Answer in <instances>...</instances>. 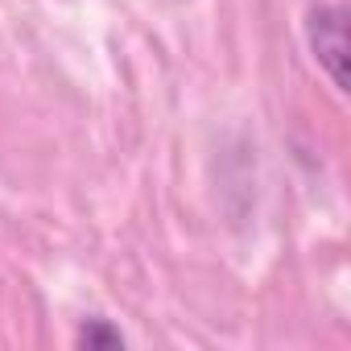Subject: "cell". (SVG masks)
<instances>
[{
    "mask_svg": "<svg viewBox=\"0 0 351 351\" xmlns=\"http://www.w3.org/2000/svg\"><path fill=\"white\" fill-rule=\"evenodd\" d=\"M306 38H310L318 66L335 83V91H347L351 79H347V13H343V5H318L306 21Z\"/></svg>",
    "mask_w": 351,
    "mask_h": 351,
    "instance_id": "cell-1",
    "label": "cell"
},
{
    "mask_svg": "<svg viewBox=\"0 0 351 351\" xmlns=\"http://www.w3.org/2000/svg\"><path fill=\"white\" fill-rule=\"evenodd\" d=\"M75 343L79 347H108V351H116V347H124V335L108 322V318H91V322H83L79 326V335H75Z\"/></svg>",
    "mask_w": 351,
    "mask_h": 351,
    "instance_id": "cell-2",
    "label": "cell"
}]
</instances>
